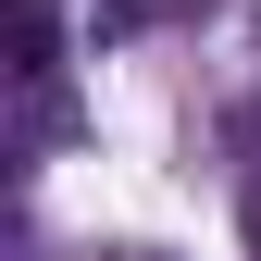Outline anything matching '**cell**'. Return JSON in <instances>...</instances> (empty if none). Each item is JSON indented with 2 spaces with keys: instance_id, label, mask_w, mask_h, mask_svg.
Wrapping results in <instances>:
<instances>
[{
  "instance_id": "cell-2",
  "label": "cell",
  "mask_w": 261,
  "mask_h": 261,
  "mask_svg": "<svg viewBox=\"0 0 261 261\" xmlns=\"http://www.w3.org/2000/svg\"><path fill=\"white\" fill-rule=\"evenodd\" d=\"M162 13H212V0H112V25H162Z\"/></svg>"
},
{
  "instance_id": "cell-3",
  "label": "cell",
  "mask_w": 261,
  "mask_h": 261,
  "mask_svg": "<svg viewBox=\"0 0 261 261\" xmlns=\"http://www.w3.org/2000/svg\"><path fill=\"white\" fill-rule=\"evenodd\" d=\"M237 224H249V249H261V187H249V212H237Z\"/></svg>"
},
{
  "instance_id": "cell-1",
  "label": "cell",
  "mask_w": 261,
  "mask_h": 261,
  "mask_svg": "<svg viewBox=\"0 0 261 261\" xmlns=\"http://www.w3.org/2000/svg\"><path fill=\"white\" fill-rule=\"evenodd\" d=\"M0 50H13L25 87H50V62H62V0H0Z\"/></svg>"
},
{
  "instance_id": "cell-4",
  "label": "cell",
  "mask_w": 261,
  "mask_h": 261,
  "mask_svg": "<svg viewBox=\"0 0 261 261\" xmlns=\"http://www.w3.org/2000/svg\"><path fill=\"white\" fill-rule=\"evenodd\" d=\"M124 261H149V249H124Z\"/></svg>"
}]
</instances>
